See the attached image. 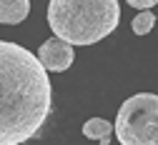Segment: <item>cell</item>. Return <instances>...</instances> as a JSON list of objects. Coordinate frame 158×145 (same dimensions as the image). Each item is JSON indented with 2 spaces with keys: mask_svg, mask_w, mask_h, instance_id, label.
<instances>
[{
  "mask_svg": "<svg viewBox=\"0 0 158 145\" xmlns=\"http://www.w3.org/2000/svg\"><path fill=\"white\" fill-rule=\"evenodd\" d=\"M53 110L48 70L28 48L0 40V145L38 135Z\"/></svg>",
  "mask_w": 158,
  "mask_h": 145,
  "instance_id": "6da1fadb",
  "label": "cell"
},
{
  "mask_svg": "<svg viewBox=\"0 0 158 145\" xmlns=\"http://www.w3.org/2000/svg\"><path fill=\"white\" fill-rule=\"evenodd\" d=\"M121 23L118 0H50L48 25L55 38L70 45H93Z\"/></svg>",
  "mask_w": 158,
  "mask_h": 145,
  "instance_id": "7a4b0ae2",
  "label": "cell"
},
{
  "mask_svg": "<svg viewBox=\"0 0 158 145\" xmlns=\"http://www.w3.org/2000/svg\"><path fill=\"white\" fill-rule=\"evenodd\" d=\"M113 130L121 145H158V95H131L118 108Z\"/></svg>",
  "mask_w": 158,
  "mask_h": 145,
  "instance_id": "3957f363",
  "label": "cell"
},
{
  "mask_svg": "<svg viewBox=\"0 0 158 145\" xmlns=\"http://www.w3.org/2000/svg\"><path fill=\"white\" fill-rule=\"evenodd\" d=\"M38 60L43 63L45 70L50 73H63L73 65L75 60V50L70 43H65V40L60 38H50L45 40V43L40 45V50H38Z\"/></svg>",
  "mask_w": 158,
  "mask_h": 145,
  "instance_id": "277c9868",
  "label": "cell"
},
{
  "mask_svg": "<svg viewBox=\"0 0 158 145\" xmlns=\"http://www.w3.org/2000/svg\"><path fill=\"white\" fill-rule=\"evenodd\" d=\"M30 13V0H0V23L18 25Z\"/></svg>",
  "mask_w": 158,
  "mask_h": 145,
  "instance_id": "5b68a950",
  "label": "cell"
},
{
  "mask_svg": "<svg viewBox=\"0 0 158 145\" xmlns=\"http://www.w3.org/2000/svg\"><path fill=\"white\" fill-rule=\"evenodd\" d=\"M110 133H113V125L108 120H103V118H90V120H85V125H83V135L88 140H98L103 145L110 143Z\"/></svg>",
  "mask_w": 158,
  "mask_h": 145,
  "instance_id": "8992f818",
  "label": "cell"
},
{
  "mask_svg": "<svg viewBox=\"0 0 158 145\" xmlns=\"http://www.w3.org/2000/svg\"><path fill=\"white\" fill-rule=\"evenodd\" d=\"M153 25H156V15L151 10H141L133 18V23H131V28H133L135 35H148L153 30Z\"/></svg>",
  "mask_w": 158,
  "mask_h": 145,
  "instance_id": "52a82bcc",
  "label": "cell"
},
{
  "mask_svg": "<svg viewBox=\"0 0 158 145\" xmlns=\"http://www.w3.org/2000/svg\"><path fill=\"white\" fill-rule=\"evenodd\" d=\"M126 3L131 8H138V10H148V8H153L158 3V0H126Z\"/></svg>",
  "mask_w": 158,
  "mask_h": 145,
  "instance_id": "ba28073f",
  "label": "cell"
}]
</instances>
